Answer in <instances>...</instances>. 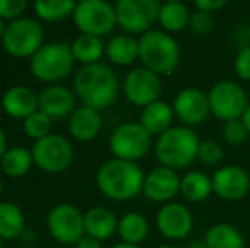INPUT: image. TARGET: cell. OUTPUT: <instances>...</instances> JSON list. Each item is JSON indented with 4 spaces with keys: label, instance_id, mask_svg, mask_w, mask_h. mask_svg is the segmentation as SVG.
<instances>
[{
    "label": "cell",
    "instance_id": "1",
    "mask_svg": "<svg viewBox=\"0 0 250 248\" xmlns=\"http://www.w3.org/2000/svg\"><path fill=\"white\" fill-rule=\"evenodd\" d=\"M73 87L83 106L96 111L107 109L119 95L118 75L105 63L83 65L75 75Z\"/></svg>",
    "mask_w": 250,
    "mask_h": 248
},
{
    "label": "cell",
    "instance_id": "2",
    "mask_svg": "<svg viewBox=\"0 0 250 248\" xmlns=\"http://www.w3.org/2000/svg\"><path fill=\"white\" fill-rule=\"evenodd\" d=\"M97 187L105 197L128 201L143 192L145 173L138 163L126 160H107L97 172Z\"/></svg>",
    "mask_w": 250,
    "mask_h": 248
},
{
    "label": "cell",
    "instance_id": "3",
    "mask_svg": "<svg viewBox=\"0 0 250 248\" xmlns=\"http://www.w3.org/2000/svg\"><path fill=\"white\" fill-rule=\"evenodd\" d=\"M201 139L198 133L186 126H172L168 131L158 136L155 143V155L162 167L172 170L188 169L198 160Z\"/></svg>",
    "mask_w": 250,
    "mask_h": 248
},
{
    "label": "cell",
    "instance_id": "4",
    "mask_svg": "<svg viewBox=\"0 0 250 248\" xmlns=\"http://www.w3.org/2000/svg\"><path fill=\"white\" fill-rule=\"evenodd\" d=\"M140 61L157 75H170L181 63V46L172 34L151 29L140 36Z\"/></svg>",
    "mask_w": 250,
    "mask_h": 248
},
{
    "label": "cell",
    "instance_id": "5",
    "mask_svg": "<svg viewBox=\"0 0 250 248\" xmlns=\"http://www.w3.org/2000/svg\"><path fill=\"white\" fill-rule=\"evenodd\" d=\"M208 99H209L211 114L223 123L242 119L250 104L245 89L235 80L216 82L208 92Z\"/></svg>",
    "mask_w": 250,
    "mask_h": 248
},
{
    "label": "cell",
    "instance_id": "6",
    "mask_svg": "<svg viewBox=\"0 0 250 248\" xmlns=\"http://www.w3.org/2000/svg\"><path fill=\"white\" fill-rule=\"evenodd\" d=\"M72 48L66 43L44 44L33 58H31V72L41 82H60L73 68Z\"/></svg>",
    "mask_w": 250,
    "mask_h": 248
},
{
    "label": "cell",
    "instance_id": "7",
    "mask_svg": "<svg viewBox=\"0 0 250 248\" xmlns=\"http://www.w3.org/2000/svg\"><path fill=\"white\" fill-rule=\"evenodd\" d=\"M43 27L38 20L21 17L7 26L2 44L10 57L33 58L43 48Z\"/></svg>",
    "mask_w": 250,
    "mask_h": 248
},
{
    "label": "cell",
    "instance_id": "8",
    "mask_svg": "<svg viewBox=\"0 0 250 248\" xmlns=\"http://www.w3.org/2000/svg\"><path fill=\"white\" fill-rule=\"evenodd\" d=\"M160 2L157 0H119L114 5L116 19L126 34H146L158 22Z\"/></svg>",
    "mask_w": 250,
    "mask_h": 248
},
{
    "label": "cell",
    "instance_id": "9",
    "mask_svg": "<svg viewBox=\"0 0 250 248\" xmlns=\"http://www.w3.org/2000/svg\"><path fill=\"white\" fill-rule=\"evenodd\" d=\"M109 146L114 158L135 162L151 148V134L140 123H123L112 131Z\"/></svg>",
    "mask_w": 250,
    "mask_h": 248
},
{
    "label": "cell",
    "instance_id": "10",
    "mask_svg": "<svg viewBox=\"0 0 250 248\" xmlns=\"http://www.w3.org/2000/svg\"><path fill=\"white\" fill-rule=\"evenodd\" d=\"M73 22L83 34L96 38L105 36L118 24L116 9L105 0H82L77 3Z\"/></svg>",
    "mask_w": 250,
    "mask_h": 248
},
{
    "label": "cell",
    "instance_id": "11",
    "mask_svg": "<svg viewBox=\"0 0 250 248\" xmlns=\"http://www.w3.org/2000/svg\"><path fill=\"white\" fill-rule=\"evenodd\" d=\"M51 236L65 245H77L85 235V221L79 208L72 204H60L53 208L46 219Z\"/></svg>",
    "mask_w": 250,
    "mask_h": 248
},
{
    "label": "cell",
    "instance_id": "12",
    "mask_svg": "<svg viewBox=\"0 0 250 248\" xmlns=\"http://www.w3.org/2000/svg\"><path fill=\"white\" fill-rule=\"evenodd\" d=\"M172 107H174L175 117L181 121V126L191 129L204 124L211 116L208 94L198 87H186L179 90Z\"/></svg>",
    "mask_w": 250,
    "mask_h": 248
},
{
    "label": "cell",
    "instance_id": "13",
    "mask_svg": "<svg viewBox=\"0 0 250 248\" xmlns=\"http://www.w3.org/2000/svg\"><path fill=\"white\" fill-rule=\"evenodd\" d=\"M125 95L133 106L146 107L150 104L160 100L162 94V80L160 75L153 73L151 70L145 68H133L123 82Z\"/></svg>",
    "mask_w": 250,
    "mask_h": 248
},
{
    "label": "cell",
    "instance_id": "14",
    "mask_svg": "<svg viewBox=\"0 0 250 248\" xmlns=\"http://www.w3.org/2000/svg\"><path fill=\"white\" fill-rule=\"evenodd\" d=\"M31 152L34 163L44 172H62L73 160L72 145L60 134H48L46 138L38 139Z\"/></svg>",
    "mask_w": 250,
    "mask_h": 248
},
{
    "label": "cell",
    "instance_id": "15",
    "mask_svg": "<svg viewBox=\"0 0 250 248\" xmlns=\"http://www.w3.org/2000/svg\"><path fill=\"white\" fill-rule=\"evenodd\" d=\"M157 228L167 240H184L192 233L194 218L188 206L181 202L164 204L157 212Z\"/></svg>",
    "mask_w": 250,
    "mask_h": 248
},
{
    "label": "cell",
    "instance_id": "16",
    "mask_svg": "<svg viewBox=\"0 0 250 248\" xmlns=\"http://www.w3.org/2000/svg\"><path fill=\"white\" fill-rule=\"evenodd\" d=\"M213 194L223 201H240L250 191V175L238 165L220 167L211 175Z\"/></svg>",
    "mask_w": 250,
    "mask_h": 248
},
{
    "label": "cell",
    "instance_id": "17",
    "mask_svg": "<svg viewBox=\"0 0 250 248\" xmlns=\"http://www.w3.org/2000/svg\"><path fill=\"white\" fill-rule=\"evenodd\" d=\"M179 192H181V177L177 170L158 165L145 175L143 194L151 202L168 204Z\"/></svg>",
    "mask_w": 250,
    "mask_h": 248
},
{
    "label": "cell",
    "instance_id": "18",
    "mask_svg": "<svg viewBox=\"0 0 250 248\" xmlns=\"http://www.w3.org/2000/svg\"><path fill=\"white\" fill-rule=\"evenodd\" d=\"M40 111L51 117L62 119L75 113V94L62 85H50L38 95Z\"/></svg>",
    "mask_w": 250,
    "mask_h": 248
},
{
    "label": "cell",
    "instance_id": "19",
    "mask_svg": "<svg viewBox=\"0 0 250 248\" xmlns=\"http://www.w3.org/2000/svg\"><path fill=\"white\" fill-rule=\"evenodd\" d=\"M2 107L9 116L16 119H26L40 109L38 95L27 87H12L3 94Z\"/></svg>",
    "mask_w": 250,
    "mask_h": 248
},
{
    "label": "cell",
    "instance_id": "20",
    "mask_svg": "<svg viewBox=\"0 0 250 248\" xmlns=\"http://www.w3.org/2000/svg\"><path fill=\"white\" fill-rule=\"evenodd\" d=\"M174 117H175L174 107H172L170 104L164 102V100H157V102L143 107L138 123L142 124L151 136H155V134L160 136L172 128Z\"/></svg>",
    "mask_w": 250,
    "mask_h": 248
},
{
    "label": "cell",
    "instance_id": "21",
    "mask_svg": "<svg viewBox=\"0 0 250 248\" xmlns=\"http://www.w3.org/2000/svg\"><path fill=\"white\" fill-rule=\"evenodd\" d=\"M85 221V233L90 238H96L102 242L107 240L118 231V218L107 208H92L83 214Z\"/></svg>",
    "mask_w": 250,
    "mask_h": 248
},
{
    "label": "cell",
    "instance_id": "22",
    "mask_svg": "<svg viewBox=\"0 0 250 248\" xmlns=\"http://www.w3.org/2000/svg\"><path fill=\"white\" fill-rule=\"evenodd\" d=\"M102 126V117L99 111L90 107H79L70 117V133L79 141H90L97 136Z\"/></svg>",
    "mask_w": 250,
    "mask_h": 248
},
{
    "label": "cell",
    "instance_id": "23",
    "mask_svg": "<svg viewBox=\"0 0 250 248\" xmlns=\"http://www.w3.org/2000/svg\"><path fill=\"white\" fill-rule=\"evenodd\" d=\"M105 55L114 65H133L136 60H140V43L129 34H119L105 44Z\"/></svg>",
    "mask_w": 250,
    "mask_h": 248
},
{
    "label": "cell",
    "instance_id": "24",
    "mask_svg": "<svg viewBox=\"0 0 250 248\" xmlns=\"http://www.w3.org/2000/svg\"><path fill=\"white\" fill-rule=\"evenodd\" d=\"M181 194L189 202H203L213 194L211 175L201 170H189L181 177Z\"/></svg>",
    "mask_w": 250,
    "mask_h": 248
},
{
    "label": "cell",
    "instance_id": "25",
    "mask_svg": "<svg viewBox=\"0 0 250 248\" xmlns=\"http://www.w3.org/2000/svg\"><path fill=\"white\" fill-rule=\"evenodd\" d=\"M189 19H191V10L182 2H164L160 5V14H158V24L162 31L168 34L181 33V31L189 27Z\"/></svg>",
    "mask_w": 250,
    "mask_h": 248
},
{
    "label": "cell",
    "instance_id": "26",
    "mask_svg": "<svg viewBox=\"0 0 250 248\" xmlns=\"http://www.w3.org/2000/svg\"><path fill=\"white\" fill-rule=\"evenodd\" d=\"M208 248H245V238L240 229L228 223H216L204 233Z\"/></svg>",
    "mask_w": 250,
    "mask_h": 248
},
{
    "label": "cell",
    "instance_id": "27",
    "mask_svg": "<svg viewBox=\"0 0 250 248\" xmlns=\"http://www.w3.org/2000/svg\"><path fill=\"white\" fill-rule=\"evenodd\" d=\"M150 225L146 218L140 212H126L118 225V233L123 243L140 245L148 236Z\"/></svg>",
    "mask_w": 250,
    "mask_h": 248
},
{
    "label": "cell",
    "instance_id": "28",
    "mask_svg": "<svg viewBox=\"0 0 250 248\" xmlns=\"http://www.w3.org/2000/svg\"><path fill=\"white\" fill-rule=\"evenodd\" d=\"M72 55L77 61L83 63V65H94L99 63L102 55L105 53V46L101 41V38L89 36V34H82L79 36L72 44Z\"/></svg>",
    "mask_w": 250,
    "mask_h": 248
},
{
    "label": "cell",
    "instance_id": "29",
    "mask_svg": "<svg viewBox=\"0 0 250 248\" xmlns=\"http://www.w3.org/2000/svg\"><path fill=\"white\" fill-rule=\"evenodd\" d=\"M26 219L19 206L12 202H0V238L12 240L22 235Z\"/></svg>",
    "mask_w": 250,
    "mask_h": 248
},
{
    "label": "cell",
    "instance_id": "30",
    "mask_svg": "<svg viewBox=\"0 0 250 248\" xmlns=\"http://www.w3.org/2000/svg\"><path fill=\"white\" fill-rule=\"evenodd\" d=\"M33 163V152L22 148V146H16V148L7 150L0 165H2V170L9 177H22L24 173L29 172Z\"/></svg>",
    "mask_w": 250,
    "mask_h": 248
},
{
    "label": "cell",
    "instance_id": "31",
    "mask_svg": "<svg viewBox=\"0 0 250 248\" xmlns=\"http://www.w3.org/2000/svg\"><path fill=\"white\" fill-rule=\"evenodd\" d=\"M77 9V3L73 0H36L34 2V10L38 17L48 22H56V20L66 19L72 16Z\"/></svg>",
    "mask_w": 250,
    "mask_h": 248
},
{
    "label": "cell",
    "instance_id": "32",
    "mask_svg": "<svg viewBox=\"0 0 250 248\" xmlns=\"http://www.w3.org/2000/svg\"><path fill=\"white\" fill-rule=\"evenodd\" d=\"M24 131L29 138L36 139V141L46 138L48 134H51V117L38 109L36 113L24 119Z\"/></svg>",
    "mask_w": 250,
    "mask_h": 248
},
{
    "label": "cell",
    "instance_id": "33",
    "mask_svg": "<svg viewBox=\"0 0 250 248\" xmlns=\"http://www.w3.org/2000/svg\"><path fill=\"white\" fill-rule=\"evenodd\" d=\"M223 148L218 141L214 139H206L201 141L199 152H198V160L203 163L204 167H214L223 160Z\"/></svg>",
    "mask_w": 250,
    "mask_h": 248
},
{
    "label": "cell",
    "instance_id": "34",
    "mask_svg": "<svg viewBox=\"0 0 250 248\" xmlns=\"http://www.w3.org/2000/svg\"><path fill=\"white\" fill-rule=\"evenodd\" d=\"M221 134H223V139L230 146L244 145L249 138V131H247V128H245V124L242 123V119L225 123L223 128H221Z\"/></svg>",
    "mask_w": 250,
    "mask_h": 248
},
{
    "label": "cell",
    "instance_id": "35",
    "mask_svg": "<svg viewBox=\"0 0 250 248\" xmlns=\"http://www.w3.org/2000/svg\"><path fill=\"white\" fill-rule=\"evenodd\" d=\"M216 26V20H214V14H208L203 10L194 9L191 12V19H189V27L192 34H198V36H204V34L211 33Z\"/></svg>",
    "mask_w": 250,
    "mask_h": 248
},
{
    "label": "cell",
    "instance_id": "36",
    "mask_svg": "<svg viewBox=\"0 0 250 248\" xmlns=\"http://www.w3.org/2000/svg\"><path fill=\"white\" fill-rule=\"evenodd\" d=\"M27 9V3L24 0H0V17L3 20H17Z\"/></svg>",
    "mask_w": 250,
    "mask_h": 248
},
{
    "label": "cell",
    "instance_id": "37",
    "mask_svg": "<svg viewBox=\"0 0 250 248\" xmlns=\"http://www.w3.org/2000/svg\"><path fill=\"white\" fill-rule=\"evenodd\" d=\"M233 68L238 78L250 82V46L238 50V53L235 55L233 60Z\"/></svg>",
    "mask_w": 250,
    "mask_h": 248
},
{
    "label": "cell",
    "instance_id": "38",
    "mask_svg": "<svg viewBox=\"0 0 250 248\" xmlns=\"http://www.w3.org/2000/svg\"><path fill=\"white\" fill-rule=\"evenodd\" d=\"M227 5V0H198L194 2V9L203 10V12L208 14H214L218 10H221Z\"/></svg>",
    "mask_w": 250,
    "mask_h": 248
},
{
    "label": "cell",
    "instance_id": "39",
    "mask_svg": "<svg viewBox=\"0 0 250 248\" xmlns=\"http://www.w3.org/2000/svg\"><path fill=\"white\" fill-rule=\"evenodd\" d=\"M75 248H102V245H101L99 240L90 238V236H83V238L75 245Z\"/></svg>",
    "mask_w": 250,
    "mask_h": 248
},
{
    "label": "cell",
    "instance_id": "40",
    "mask_svg": "<svg viewBox=\"0 0 250 248\" xmlns=\"http://www.w3.org/2000/svg\"><path fill=\"white\" fill-rule=\"evenodd\" d=\"M7 152V141H5V134H3L2 128H0V162H2L3 155Z\"/></svg>",
    "mask_w": 250,
    "mask_h": 248
},
{
    "label": "cell",
    "instance_id": "41",
    "mask_svg": "<svg viewBox=\"0 0 250 248\" xmlns=\"http://www.w3.org/2000/svg\"><path fill=\"white\" fill-rule=\"evenodd\" d=\"M242 123L245 124V128H247V131H249V134H250V104H249L247 109H245L244 116H242Z\"/></svg>",
    "mask_w": 250,
    "mask_h": 248
},
{
    "label": "cell",
    "instance_id": "42",
    "mask_svg": "<svg viewBox=\"0 0 250 248\" xmlns=\"http://www.w3.org/2000/svg\"><path fill=\"white\" fill-rule=\"evenodd\" d=\"M188 248H208V245H206V242H204V238H203V240H194V242H191L188 245Z\"/></svg>",
    "mask_w": 250,
    "mask_h": 248
},
{
    "label": "cell",
    "instance_id": "43",
    "mask_svg": "<svg viewBox=\"0 0 250 248\" xmlns=\"http://www.w3.org/2000/svg\"><path fill=\"white\" fill-rule=\"evenodd\" d=\"M112 248H140L138 245H128V243H118V245H114Z\"/></svg>",
    "mask_w": 250,
    "mask_h": 248
},
{
    "label": "cell",
    "instance_id": "44",
    "mask_svg": "<svg viewBox=\"0 0 250 248\" xmlns=\"http://www.w3.org/2000/svg\"><path fill=\"white\" fill-rule=\"evenodd\" d=\"M5 29H7V26L3 24V19L0 17V39L3 38V34H5Z\"/></svg>",
    "mask_w": 250,
    "mask_h": 248
},
{
    "label": "cell",
    "instance_id": "45",
    "mask_svg": "<svg viewBox=\"0 0 250 248\" xmlns=\"http://www.w3.org/2000/svg\"><path fill=\"white\" fill-rule=\"evenodd\" d=\"M157 248H179V247H175V245H160V247H157Z\"/></svg>",
    "mask_w": 250,
    "mask_h": 248
},
{
    "label": "cell",
    "instance_id": "46",
    "mask_svg": "<svg viewBox=\"0 0 250 248\" xmlns=\"http://www.w3.org/2000/svg\"><path fill=\"white\" fill-rule=\"evenodd\" d=\"M0 194H2V180H0Z\"/></svg>",
    "mask_w": 250,
    "mask_h": 248
},
{
    "label": "cell",
    "instance_id": "47",
    "mask_svg": "<svg viewBox=\"0 0 250 248\" xmlns=\"http://www.w3.org/2000/svg\"><path fill=\"white\" fill-rule=\"evenodd\" d=\"M0 248H2V238H0Z\"/></svg>",
    "mask_w": 250,
    "mask_h": 248
}]
</instances>
